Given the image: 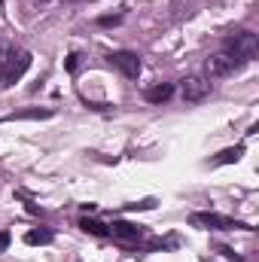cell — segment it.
I'll return each mask as SVG.
<instances>
[{
	"label": "cell",
	"instance_id": "cell-1",
	"mask_svg": "<svg viewBox=\"0 0 259 262\" xmlns=\"http://www.w3.org/2000/svg\"><path fill=\"white\" fill-rule=\"evenodd\" d=\"M223 52L232 55V58L241 61V64H250L259 52L256 34H253V31H235V34H229V37L223 40Z\"/></svg>",
	"mask_w": 259,
	"mask_h": 262
},
{
	"label": "cell",
	"instance_id": "cell-2",
	"mask_svg": "<svg viewBox=\"0 0 259 262\" xmlns=\"http://www.w3.org/2000/svg\"><path fill=\"white\" fill-rule=\"evenodd\" d=\"M192 223L198 226V229H210V232H235V229H241V232H253L247 223H241V220H235V216L213 213V210H198V213H192Z\"/></svg>",
	"mask_w": 259,
	"mask_h": 262
},
{
	"label": "cell",
	"instance_id": "cell-3",
	"mask_svg": "<svg viewBox=\"0 0 259 262\" xmlns=\"http://www.w3.org/2000/svg\"><path fill=\"white\" fill-rule=\"evenodd\" d=\"M31 52H12V55H6V58H0V82L3 85H12V82H18L21 76H25V70L31 67Z\"/></svg>",
	"mask_w": 259,
	"mask_h": 262
},
{
	"label": "cell",
	"instance_id": "cell-4",
	"mask_svg": "<svg viewBox=\"0 0 259 262\" xmlns=\"http://www.w3.org/2000/svg\"><path fill=\"white\" fill-rule=\"evenodd\" d=\"M110 64L116 67L125 79H137L140 76V58H137V52H128V49L110 52Z\"/></svg>",
	"mask_w": 259,
	"mask_h": 262
},
{
	"label": "cell",
	"instance_id": "cell-5",
	"mask_svg": "<svg viewBox=\"0 0 259 262\" xmlns=\"http://www.w3.org/2000/svg\"><path fill=\"white\" fill-rule=\"evenodd\" d=\"M110 235L116 238V241H122V244H137V241H143V226H137V223H128V220H113L110 226Z\"/></svg>",
	"mask_w": 259,
	"mask_h": 262
},
{
	"label": "cell",
	"instance_id": "cell-6",
	"mask_svg": "<svg viewBox=\"0 0 259 262\" xmlns=\"http://www.w3.org/2000/svg\"><path fill=\"white\" fill-rule=\"evenodd\" d=\"M207 73H210V76H220V79H223V76H232V73H238V70H241V61H235V58H232V55H226V52H223V49H220V52H213V55H210V58H207Z\"/></svg>",
	"mask_w": 259,
	"mask_h": 262
},
{
	"label": "cell",
	"instance_id": "cell-7",
	"mask_svg": "<svg viewBox=\"0 0 259 262\" xmlns=\"http://www.w3.org/2000/svg\"><path fill=\"white\" fill-rule=\"evenodd\" d=\"M180 95H183L186 104H201L210 95V82L204 76H186L183 85H180Z\"/></svg>",
	"mask_w": 259,
	"mask_h": 262
},
{
	"label": "cell",
	"instance_id": "cell-8",
	"mask_svg": "<svg viewBox=\"0 0 259 262\" xmlns=\"http://www.w3.org/2000/svg\"><path fill=\"white\" fill-rule=\"evenodd\" d=\"M143 98H146L149 104H165V101H171V98H174V85H171V82L153 85V89H146V92H143Z\"/></svg>",
	"mask_w": 259,
	"mask_h": 262
},
{
	"label": "cell",
	"instance_id": "cell-9",
	"mask_svg": "<svg viewBox=\"0 0 259 262\" xmlns=\"http://www.w3.org/2000/svg\"><path fill=\"white\" fill-rule=\"evenodd\" d=\"M52 241H55V235L49 229H31V232H25V244H31V247H46Z\"/></svg>",
	"mask_w": 259,
	"mask_h": 262
},
{
	"label": "cell",
	"instance_id": "cell-10",
	"mask_svg": "<svg viewBox=\"0 0 259 262\" xmlns=\"http://www.w3.org/2000/svg\"><path fill=\"white\" fill-rule=\"evenodd\" d=\"M52 116V110H40V107H34V110H15V113H9L3 122H15V119H49Z\"/></svg>",
	"mask_w": 259,
	"mask_h": 262
},
{
	"label": "cell",
	"instance_id": "cell-11",
	"mask_svg": "<svg viewBox=\"0 0 259 262\" xmlns=\"http://www.w3.org/2000/svg\"><path fill=\"white\" fill-rule=\"evenodd\" d=\"M79 229H82V232H89V235H95V238H107V235H110V229H107L104 223L89 220V216H82V220H79Z\"/></svg>",
	"mask_w": 259,
	"mask_h": 262
},
{
	"label": "cell",
	"instance_id": "cell-12",
	"mask_svg": "<svg viewBox=\"0 0 259 262\" xmlns=\"http://www.w3.org/2000/svg\"><path fill=\"white\" fill-rule=\"evenodd\" d=\"M244 156V146H229V149H223V152H217V159H213V165H232V162H238Z\"/></svg>",
	"mask_w": 259,
	"mask_h": 262
},
{
	"label": "cell",
	"instance_id": "cell-13",
	"mask_svg": "<svg viewBox=\"0 0 259 262\" xmlns=\"http://www.w3.org/2000/svg\"><path fill=\"white\" fill-rule=\"evenodd\" d=\"M119 21H122V15H101V18H98L101 28H116Z\"/></svg>",
	"mask_w": 259,
	"mask_h": 262
},
{
	"label": "cell",
	"instance_id": "cell-14",
	"mask_svg": "<svg viewBox=\"0 0 259 262\" xmlns=\"http://www.w3.org/2000/svg\"><path fill=\"white\" fill-rule=\"evenodd\" d=\"M217 253H223V256H226V259H241V256H238V253H235V250H232V247H226V244H217Z\"/></svg>",
	"mask_w": 259,
	"mask_h": 262
},
{
	"label": "cell",
	"instance_id": "cell-15",
	"mask_svg": "<svg viewBox=\"0 0 259 262\" xmlns=\"http://www.w3.org/2000/svg\"><path fill=\"white\" fill-rule=\"evenodd\" d=\"M67 70H70V73H76V70H79V55H76V52H70V55H67Z\"/></svg>",
	"mask_w": 259,
	"mask_h": 262
},
{
	"label": "cell",
	"instance_id": "cell-16",
	"mask_svg": "<svg viewBox=\"0 0 259 262\" xmlns=\"http://www.w3.org/2000/svg\"><path fill=\"white\" fill-rule=\"evenodd\" d=\"M9 241H12V238H9V232H0V253L9 247Z\"/></svg>",
	"mask_w": 259,
	"mask_h": 262
}]
</instances>
